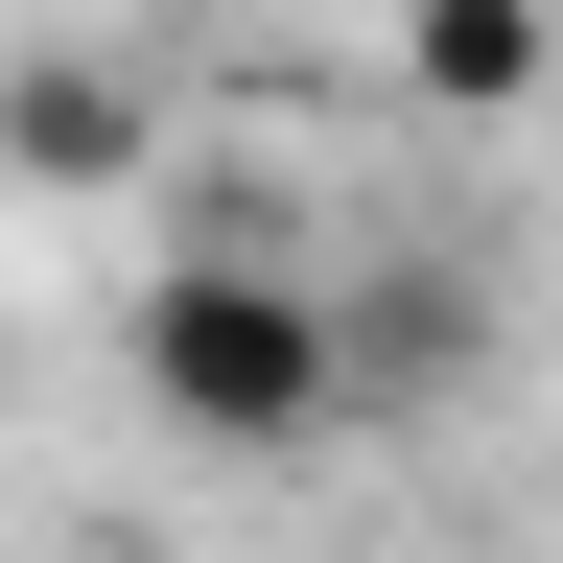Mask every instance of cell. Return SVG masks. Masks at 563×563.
Here are the masks:
<instances>
[{"instance_id": "277c9868", "label": "cell", "mask_w": 563, "mask_h": 563, "mask_svg": "<svg viewBox=\"0 0 563 563\" xmlns=\"http://www.w3.org/2000/svg\"><path fill=\"white\" fill-rule=\"evenodd\" d=\"M399 70H422L446 118H517L540 70H563V24H540V0H399Z\"/></svg>"}, {"instance_id": "7a4b0ae2", "label": "cell", "mask_w": 563, "mask_h": 563, "mask_svg": "<svg viewBox=\"0 0 563 563\" xmlns=\"http://www.w3.org/2000/svg\"><path fill=\"white\" fill-rule=\"evenodd\" d=\"M0 188H47V211L165 188V95H141L118 47H24V70H0Z\"/></svg>"}, {"instance_id": "6da1fadb", "label": "cell", "mask_w": 563, "mask_h": 563, "mask_svg": "<svg viewBox=\"0 0 563 563\" xmlns=\"http://www.w3.org/2000/svg\"><path fill=\"white\" fill-rule=\"evenodd\" d=\"M118 376H141V422H165V446H211V470H282V446H329V422H352V329H329V282H306V258L188 235L165 282H141Z\"/></svg>"}, {"instance_id": "3957f363", "label": "cell", "mask_w": 563, "mask_h": 563, "mask_svg": "<svg viewBox=\"0 0 563 563\" xmlns=\"http://www.w3.org/2000/svg\"><path fill=\"white\" fill-rule=\"evenodd\" d=\"M329 329H352V422H422V399H470V352H493V306L446 258H399V282H329Z\"/></svg>"}]
</instances>
